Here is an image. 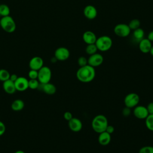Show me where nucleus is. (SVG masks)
<instances>
[{
  "instance_id": "obj_1",
  "label": "nucleus",
  "mask_w": 153,
  "mask_h": 153,
  "mask_svg": "<svg viewBox=\"0 0 153 153\" xmlns=\"http://www.w3.org/2000/svg\"><path fill=\"white\" fill-rule=\"evenodd\" d=\"M96 76L94 68L89 65L79 67L76 73V76L78 81L82 82H90L92 81Z\"/></svg>"
},
{
  "instance_id": "obj_2",
  "label": "nucleus",
  "mask_w": 153,
  "mask_h": 153,
  "mask_svg": "<svg viewBox=\"0 0 153 153\" xmlns=\"http://www.w3.org/2000/svg\"><path fill=\"white\" fill-rule=\"evenodd\" d=\"M108 126V119L105 115L102 114L95 116L91 121V127L93 130L99 134L105 131Z\"/></svg>"
},
{
  "instance_id": "obj_3",
  "label": "nucleus",
  "mask_w": 153,
  "mask_h": 153,
  "mask_svg": "<svg viewBox=\"0 0 153 153\" xmlns=\"http://www.w3.org/2000/svg\"><path fill=\"white\" fill-rule=\"evenodd\" d=\"M95 44L97 50L105 52L108 51L112 45V40L109 36L103 35L97 38Z\"/></svg>"
},
{
  "instance_id": "obj_4",
  "label": "nucleus",
  "mask_w": 153,
  "mask_h": 153,
  "mask_svg": "<svg viewBox=\"0 0 153 153\" xmlns=\"http://www.w3.org/2000/svg\"><path fill=\"white\" fill-rule=\"evenodd\" d=\"M0 26L4 31L8 33H12L16 29V22L10 15L1 17L0 19Z\"/></svg>"
},
{
  "instance_id": "obj_5",
  "label": "nucleus",
  "mask_w": 153,
  "mask_h": 153,
  "mask_svg": "<svg viewBox=\"0 0 153 153\" xmlns=\"http://www.w3.org/2000/svg\"><path fill=\"white\" fill-rule=\"evenodd\" d=\"M51 71L50 68L46 66H43L38 70V80L40 83L45 84L49 82L51 78Z\"/></svg>"
},
{
  "instance_id": "obj_6",
  "label": "nucleus",
  "mask_w": 153,
  "mask_h": 153,
  "mask_svg": "<svg viewBox=\"0 0 153 153\" xmlns=\"http://www.w3.org/2000/svg\"><path fill=\"white\" fill-rule=\"evenodd\" d=\"M140 100L139 95L135 93H130L126 96L124 99V103L126 107L134 108L138 105Z\"/></svg>"
},
{
  "instance_id": "obj_7",
  "label": "nucleus",
  "mask_w": 153,
  "mask_h": 153,
  "mask_svg": "<svg viewBox=\"0 0 153 153\" xmlns=\"http://www.w3.org/2000/svg\"><path fill=\"white\" fill-rule=\"evenodd\" d=\"M114 32L117 36L125 38L130 34L131 29L128 25L126 23H119L114 27Z\"/></svg>"
},
{
  "instance_id": "obj_8",
  "label": "nucleus",
  "mask_w": 153,
  "mask_h": 153,
  "mask_svg": "<svg viewBox=\"0 0 153 153\" xmlns=\"http://www.w3.org/2000/svg\"><path fill=\"white\" fill-rule=\"evenodd\" d=\"M70 56L69 50L64 47L57 48L54 52V57L57 60L65 61Z\"/></svg>"
},
{
  "instance_id": "obj_9",
  "label": "nucleus",
  "mask_w": 153,
  "mask_h": 153,
  "mask_svg": "<svg viewBox=\"0 0 153 153\" xmlns=\"http://www.w3.org/2000/svg\"><path fill=\"white\" fill-rule=\"evenodd\" d=\"M134 117L140 120H145L149 115L146 107L142 105H137L133 109V111Z\"/></svg>"
},
{
  "instance_id": "obj_10",
  "label": "nucleus",
  "mask_w": 153,
  "mask_h": 153,
  "mask_svg": "<svg viewBox=\"0 0 153 153\" xmlns=\"http://www.w3.org/2000/svg\"><path fill=\"white\" fill-rule=\"evenodd\" d=\"M88 65L91 66L93 68L99 66L103 62V57L99 53H95L90 55L87 59Z\"/></svg>"
},
{
  "instance_id": "obj_11",
  "label": "nucleus",
  "mask_w": 153,
  "mask_h": 153,
  "mask_svg": "<svg viewBox=\"0 0 153 153\" xmlns=\"http://www.w3.org/2000/svg\"><path fill=\"white\" fill-rule=\"evenodd\" d=\"M29 79L23 76H19L14 82L17 91H23L29 88Z\"/></svg>"
},
{
  "instance_id": "obj_12",
  "label": "nucleus",
  "mask_w": 153,
  "mask_h": 153,
  "mask_svg": "<svg viewBox=\"0 0 153 153\" xmlns=\"http://www.w3.org/2000/svg\"><path fill=\"white\" fill-rule=\"evenodd\" d=\"M38 90L42 91L48 95H53L56 92V86L50 82L45 84H42L39 82Z\"/></svg>"
},
{
  "instance_id": "obj_13",
  "label": "nucleus",
  "mask_w": 153,
  "mask_h": 153,
  "mask_svg": "<svg viewBox=\"0 0 153 153\" xmlns=\"http://www.w3.org/2000/svg\"><path fill=\"white\" fill-rule=\"evenodd\" d=\"M29 66L30 69L38 71L44 66V60L41 57L35 56L30 60Z\"/></svg>"
},
{
  "instance_id": "obj_14",
  "label": "nucleus",
  "mask_w": 153,
  "mask_h": 153,
  "mask_svg": "<svg viewBox=\"0 0 153 153\" xmlns=\"http://www.w3.org/2000/svg\"><path fill=\"white\" fill-rule=\"evenodd\" d=\"M84 16L89 20L94 19L97 15V11L96 8L92 5H87L83 10Z\"/></svg>"
},
{
  "instance_id": "obj_15",
  "label": "nucleus",
  "mask_w": 153,
  "mask_h": 153,
  "mask_svg": "<svg viewBox=\"0 0 153 153\" xmlns=\"http://www.w3.org/2000/svg\"><path fill=\"white\" fill-rule=\"evenodd\" d=\"M68 127L69 129L74 132H78L82 128V123L81 121L75 117H73L68 121Z\"/></svg>"
},
{
  "instance_id": "obj_16",
  "label": "nucleus",
  "mask_w": 153,
  "mask_h": 153,
  "mask_svg": "<svg viewBox=\"0 0 153 153\" xmlns=\"http://www.w3.org/2000/svg\"><path fill=\"white\" fill-rule=\"evenodd\" d=\"M139 48L140 51L143 53H148L152 47L151 42L148 38H143L140 41H139Z\"/></svg>"
},
{
  "instance_id": "obj_17",
  "label": "nucleus",
  "mask_w": 153,
  "mask_h": 153,
  "mask_svg": "<svg viewBox=\"0 0 153 153\" xmlns=\"http://www.w3.org/2000/svg\"><path fill=\"white\" fill-rule=\"evenodd\" d=\"M82 39L87 44H95L97 39V36L93 32L87 30L82 34Z\"/></svg>"
},
{
  "instance_id": "obj_18",
  "label": "nucleus",
  "mask_w": 153,
  "mask_h": 153,
  "mask_svg": "<svg viewBox=\"0 0 153 153\" xmlns=\"http://www.w3.org/2000/svg\"><path fill=\"white\" fill-rule=\"evenodd\" d=\"M2 87L4 90L7 94H13L17 91L15 87L14 82L11 81L10 79H8L3 82Z\"/></svg>"
},
{
  "instance_id": "obj_19",
  "label": "nucleus",
  "mask_w": 153,
  "mask_h": 153,
  "mask_svg": "<svg viewBox=\"0 0 153 153\" xmlns=\"http://www.w3.org/2000/svg\"><path fill=\"white\" fill-rule=\"evenodd\" d=\"M111 140V134L106 131H103L99 133L98 136V142L102 146L108 145Z\"/></svg>"
},
{
  "instance_id": "obj_20",
  "label": "nucleus",
  "mask_w": 153,
  "mask_h": 153,
  "mask_svg": "<svg viewBox=\"0 0 153 153\" xmlns=\"http://www.w3.org/2000/svg\"><path fill=\"white\" fill-rule=\"evenodd\" d=\"M144 36H145V32L142 28L139 27L133 30V38L134 40L137 42L138 43L139 42V41H140L142 39L144 38Z\"/></svg>"
},
{
  "instance_id": "obj_21",
  "label": "nucleus",
  "mask_w": 153,
  "mask_h": 153,
  "mask_svg": "<svg viewBox=\"0 0 153 153\" xmlns=\"http://www.w3.org/2000/svg\"><path fill=\"white\" fill-rule=\"evenodd\" d=\"M25 107V102L22 99H16L11 103V109L14 111L22 110Z\"/></svg>"
},
{
  "instance_id": "obj_22",
  "label": "nucleus",
  "mask_w": 153,
  "mask_h": 153,
  "mask_svg": "<svg viewBox=\"0 0 153 153\" xmlns=\"http://www.w3.org/2000/svg\"><path fill=\"white\" fill-rule=\"evenodd\" d=\"M97 50V48L95 44H87V45L85 47V53L90 56L96 53Z\"/></svg>"
},
{
  "instance_id": "obj_23",
  "label": "nucleus",
  "mask_w": 153,
  "mask_h": 153,
  "mask_svg": "<svg viewBox=\"0 0 153 153\" xmlns=\"http://www.w3.org/2000/svg\"><path fill=\"white\" fill-rule=\"evenodd\" d=\"M10 13V10L9 7L5 4L0 5V16L5 17L9 16Z\"/></svg>"
},
{
  "instance_id": "obj_24",
  "label": "nucleus",
  "mask_w": 153,
  "mask_h": 153,
  "mask_svg": "<svg viewBox=\"0 0 153 153\" xmlns=\"http://www.w3.org/2000/svg\"><path fill=\"white\" fill-rule=\"evenodd\" d=\"M10 72L5 69H0V81L4 82L10 79Z\"/></svg>"
},
{
  "instance_id": "obj_25",
  "label": "nucleus",
  "mask_w": 153,
  "mask_h": 153,
  "mask_svg": "<svg viewBox=\"0 0 153 153\" xmlns=\"http://www.w3.org/2000/svg\"><path fill=\"white\" fill-rule=\"evenodd\" d=\"M145 125L148 129L153 131V114H149L145 118Z\"/></svg>"
},
{
  "instance_id": "obj_26",
  "label": "nucleus",
  "mask_w": 153,
  "mask_h": 153,
  "mask_svg": "<svg viewBox=\"0 0 153 153\" xmlns=\"http://www.w3.org/2000/svg\"><path fill=\"white\" fill-rule=\"evenodd\" d=\"M128 26L130 27V29L133 30L140 27V22L139 19H134L133 20H131L129 23H128Z\"/></svg>"
},
{
  "instance_id": "obj_27",
  "label": "nucleus",
  "mask_w": 153,
  "mask_h": 153,
  "mask_svg": "<svg viewBox=\"0 0 153 153\" xmlns=\"http://www.w3.org/2000/svg\"><path fill=\"white\" fill-rule=\"evenodd\" d=\"M29 88L32 90L38 89L39 85V82L38 79H29Z\"/></svg>"
},
{
  "instance_id": "obj_28",
  "label": "nucleus",
  "mask_w": 153,
  "mask_h": 153,
  "mask_svg": "<svg viewBox=\"0 0 153 153\" xmlns=\"http://www.w3.org/2000/svg\"><path fill=\"white\" fill-rule=\"evenodd\" d=\"M139 153H153V146H144L139 149Z\"/></svg>"
},
{
  "instance_id": "obj_29",
  "label": "nucleus",
  "mask_w": 153,
  "mask_h": 153,
  "mask_svg": "<svg viewBox=\"0 0 153 153\" xmlns=\"http://www.w3.org/2000/svg\"><path fill=\"white\" fill-rule=\"evenodd\" d=\"M77 63L80 67L88 65V60L84 56H80L77 60Z\"/></svg>"
},
{
  "instance_id": "obj_30",
  "label": "nucleus",
  "mask_w": 153,
  "mask_h": 153,
  "mask_svg": "<svg viewBox=\"0 0 153 153\" xmlns=\"http://www.w3.org/2000/svg\"><path fill=\"white\" fill-rule=\"evenodd\" d=\"M38 71L30 69L28 72V76L29 79H38Z\"/></svg>"
},
{
  "instance_id": "obj_31",
  "label": "nucleus",
  "mask_w": 153,
  "mask_h": 153,
  "mask_svg": "<svg viewBox=\"0 0 153 153\" xmlns=\"http://www.w3.org/2000/svg\"><path fill=\"white\" fill-rule=\"evenodd\" d=\"M131 114V108H128L125 106V108H124L122 110V114L123 116L127 117H128Z\"/></svg>"
},
{
  "instance_id": "obj_32",
  "label": "nucleus",
  "mask_w": 153,
  "mask_h": 153,
  "mask_svg": "<svg viewBox=\"0 0 153 153\" xmlns=\"http://www.w3.org/2000/svg\"><path fill=\"white\" fill-rule=\"evenodd\" d=\"M63 117H64V118H65L66 121H69V120H71L73 118V116H72V113H71V112L66 111V112H65L64 113V114H63Z\"/></svg>"
},
{
  "instance_id": "obj_33",
  "label": "nucleus",
  "mask_w": 153,
  "mask_h": 153,
  "mask_svg": "<svg viewBox=\"0 0 153 153\" xmlns=\"http://www.w3.org/2000/svg\"><path fill=\"white\" fill-rule=\"evenodd\" d=\"M5 130H6V127L5 124L2 121H0V136H1L5 133Z\"/></svg>"
},
{
  "instance_id": "obj_34",
  "label": "nucleus",
  "mask_w": 153,
  "mask_h": 153,
  "mask_svg": "<svg viewBox=\"0 0 153 153\" xmlns=\"http://www.w3.org/2000/svg\"><path fill=\"white\" fill-rule=\"evenodd\" d=\"M147 111L149 114H153V102H150L146 106Z\"/></svg>"
},
{
  "instance_id": "obj_35",
  "label": "nucleus",
  "mask_w": 153,
  "mask_h": 153,
  "mask_svg": "<svg viewBox=\"0 0 153 153\" xmlns=\"http://www.w3.org/2000/svg\"><path fill=\"white\" fill-rule=\"evenodd\" d=\"M114 130H115V129H114V127L108 124V126H107V127H106V128L105 131H106L107 133H109L110 134H111L112 133H114Z\"/></svg>"
},
{
  "instance_id": "obj_36",
  "label": "nucleus",
  "mask_w": 153,
  "mask_h": 153,
  "mask_svg": "<svg viewBox=\"0 0 153 153\" xmlns=\"http://www.w3.org/2000/svg\"><path fill=\"white\" fill-rule=\"evenodd\" d=\"M18 77L19 76L16 74H11L9 79H10L11 81H13L14 82L16 81V79H17Z\"/></svg>"
},
{
  "instance_id": "obj_37",
  "label": "nucleus",
  "mask_w": 153,
  "mask_h": 153,
  "mask_svg": "<svg viewBox=\"0 0 153 153\" xmlns=\"http://www.w3.org/2000/svg\"><path fill=\"white\" fill-rule=\"evenodd\" d=\"M147 38L151 41V42H153V30L149 32V33L148 34V36Z\"/></svg>"
},
{
  "instance_id": "obj_38",
  "label": "nucleus",
  "mask_w": 153,
  "mask_h": 153,
  "mask_svg": "<svg viewBox=\"0 0 153 153\" xmlns=\"http://www.w3.org/2000/svg\"><path fill=\"white\" fill-rule=\"evenodd\" d=\"M149 53L151 54V55L152 56H153V45H152V47H151V50H150V51H149Z\"/></svg>"
},
{
  "instance_id": "obj_39",
  "label": "nucleus",
  "mask_w": 153,
  "mask_h": 153,
  "mask_svg": "<svg viewBox=\"0 0 153 153\" xmlns=\"http://www.w3.org/2000/svg\"><path fill=\"white\" fill-rule=\"evenodd\" d=\"M14 153H25V152L22 150H17Z\"/></svg>"
},
{
  "instance_id": "obj_40",
  "label": "nucleus",
  "mask_w": 153,
  "mask_h": 153,
  "mask_svg": "<svg viewBox=\"0 0 153 153\" xmlns=\"http://www.w3.org/2000/svg\"><path fill=\"white\" fill-rule=\"evenodd\" d=\"M0 27H1V26H0Z\"/></svg>"
}]
</instances>
